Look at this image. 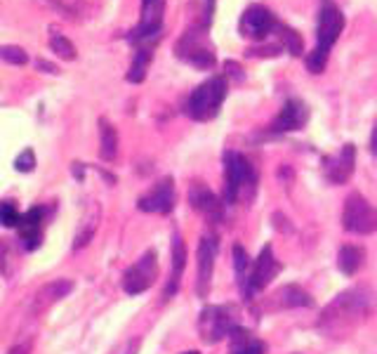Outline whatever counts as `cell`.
Returning <instances> with one entry per match:
<instances>
[{
	"mask_svg": "<svg viewBox=\"0 0 377 354\" xmlns=\"http://www.w3.org/2000/svg\"><path fill=\"white\" fill-rule=\"evenodd\" d=\"M368 314V298L364 291L351 289L339 293L323 312L321 328L332 333H346L354 323H359Z\"/></svg>",
	"mask_w": 377,
	"mask_h": 354,
	"instance_id": "obj_1",
	"label": "cell"
},
{
	"mask_svg": "<svg viewBox=\"0 0 377 354\" xmlns=\"http://www.w3.org/2000/svg\"><path fill=\"white\" fill-rule=\"evenodd\" d=\"M278 274H280V262L276 260V255H273V248L264 246L260 250V255H257V260L253 262V272H250V279H248L246 289H243L246 300L248 302L253 300L255 295L267 289Z\"/></svg>",
	"mask_w": 377,
	"mask_h": 354,
	"instance_id": "obj_8",
	"label": "cell"
},
{
	"mask_svg": "<svg viewBox=\"0 0 377 354\" xmlns=\"http://www.w3.org/2000/svg\"><path fill=\"white\" fill-rule=\"evenodd\" d=\"M33 166H35L33 149H24L17 159H14V168H17L19 173H31V171H33Z\"/></svg>",
	"mask_w": 377,
	"mask_h": 354,
	"instance_id": "obj_30",
	"label": "cell"
},
{
	"mask_svg": "<svg viewBox=\"0 0 377 354\" xmlns=\"http://www.w3.org/2000/svg\"><path fill=\"white\" fill-rule=\"evenodd\" d=\"M280 38H283V48L290 55H302V38L295 28H280Z\"/></svg>",
	"mask_w": 377,
	"mask_h": 354,
	"instance_id": "obj_28",
	"label": "cell"
},
{
	"mask_svg": "<svg viewBox=\"0 0 377 354\" xmlns=\"http://www.w3.org/2000/svg\"><path fill=\"white\" fill-rule=\"evenodd\" d=\"M35 66H38V69H45L48 73H59L57 66H53L50 62H43V59H38V62H35Z\"/></svg>",
	"mask_w": 377,
	"mask_h": 354,
	"instance_id": "obj_32",
	"label": "cell"
},
{
	"mask_svg": "<svg viewBox=\"0 0 377 354\" xmlns=\"http://www.w3.org/2000/svg\"><path fill=\"white\" fill-rule=\"evenodd\" d=\"M234 262H236V277H239V284L243 291L250 279V272H253V262H250V257L246 255L243 246H234Z\"/></svg>",
	"mask_w": 377,
	"mask_h": 354,
	"instance_id": "obj_24",
	"label": "cell"
},
{
	"mask_svg": "<svg viewBox=\"0 0 377 354\" xmlns=\"http://www.w3.org/2000/svg\"><path fill=\"white\" fill-rule=\"evenodd\" d=\"M182 354H201V352H196V350H189V352H182Z\"/></svg>",
	"mask_w": 377,
	"mask_h": 354,
	"instance_id": "obj_35",
	"label": "cell"
},
{
	"mask_svg": "<svg viewBox=\"0 0 377 354\" xmlns=\"http://www.w3.org/2000/svg\"><path fill=\"white\" fill-rule=\"evenodd\" d=\"M118 154V132L106 118H99V156L114 161Z\"/></svg>",
	"mask_w": 377,
	"mask_h": 354,
	"instance_id": "obj_22",
	"label": "cell"
},
{
	"mask_svg": "<svg viewBox=\"0 0 377 354\" xmlns=\"http://www.w3.org/2000/svg\"><path fill=\"white\" fill-rule=\"evenodd\" d=\"M371 151H373V156L377 159V123H375L373 135H371Z\"/></svg>",
	"mask_w": 377,
	"mask_h": 354,
	"instance_id": "obj_33",
	"label": "cell"
},
{
	"mask_svg": "<svg viewBox=\"0 0 377 354\" xmlns=\"http://www.w3.org/2000/svg\"><path fill=\"white\" fill-rule=\"evenodd\" d=\"M293 307H314L312 295L295 284H288L283 289H278L267 300V309H271V312H280V309H293Z\"/></svg>",
	"mask_w": 377,
	"mask_h": 354,
	"instance_id": "obj_16",
	"label": "cell"
},
{
	"mask_svg": "<svg viewBox=\"0 0 377 354\" xmlns=\"http://www.w3.org/2000/svg\"><path fill=\"white\" fill-rule=\"evenodd\" d=\"M0 59L7 64L21 66L28 62V55H26V50L19 45H0Z\"/></svg>",
	"mask_w": 377,
	"mask_h": 354,
	"instance_id": "obj_26",
	"label": "cell"
},
{
	"mask_svg": "<svg viewBox=\"0 0 377 354\" xmlns=\"http://www.w3.org/2000/svg\"><path fill=\"white\" fill-rule=\"evenodd\" d=\"M229 340H231V348H229L231 354H264L267 352V345L243 326H236L231 333H229Z\"/></svg>",
	"mask_w": 377,
	"mask_h": 354,
	"instance_id": "obj_19",
	"label": "cell"
},
{
	"mask_svg": "<svg viewBox=\"0 0 377 354\" xmlns=\"http://www.w3.org/2000/svg\"><path fill=\"white\" fill-rule=\"evenodd\" d=\"M99 205L92 203L90 208H87V213L83 215V222H80L78 232H76V241H73V248H85L87 243L92 241L94 232H97V225H99Z\"/></svg>",
	"mask_w": 377,
	"mask_h": 354,
	"instance_id": "obj_20",
	"label": "cell"
},
{
	"mask_svg": "<svg viewBox=\"0 0 377 354\" xmlns=\"http://www.w3.org/2000/svg\"><path fill=\"white\" fill-rule=\"evenodd\" d=\"M344 28V14L332 0H323L319 12V26H316V48L314 53L328 57L330 48L335 45L339 33Z\"/></svg>",
	"mask_w": 377,
	"mask_h": 354,
	"instance_id": "obj_7",
	"label": "cell"
},
{
	"mask_svg": "<svg viewBox=\"0 0 377 354\" xmlns=\"http://www.w3.org/2000/svg\"><path fill=\"white\" fill-rule=\"evenodd\" d=\"M276 26H278L276 17H273V12L264 5H250L248 10L243 12L241 24H239L241 33L250 41H264Z\"/></svg>",
	"mask_w": 377,
	"mask_h": 354,
	"instance_id": "obj_10",
	"label": "cell"
},
{
	"mask_svg": "<svg viewBox=\"0 0 377 354\" xmlns=\"http://www.w3.org/2000/svg\"><path fill=\"white\" fill-rule=\"evenodd\" d=\"M158 257L156 250H146L139 260L123 274V289L128 295H139L151 289V284L156 281L158 274Z\"/></svg>",
	"mask_w": 377,
	"mask_h": 354,
	"instance_id": "obj_9",
	"label": "cell"
},
{
	"mask_svg": "<svg viewBox=\"0 0 377 354\" xmlns=\"http://www.w3.org/2000/svg\"><path fill=\"white\" fill-rule=\"evenodd\" d=\"M0 225H5V227L19 225V213L10 201H0Z\"/></svg>",
	"mask_w": 377,
	"mask_h": 354,
	"instance_id": "obj_29",
	"label": "cell"
},
{
	"mask_svg": "<svg viewBox=\"0 0 377 354\" xmlns=\"http://www.w3.org/2000/svg\"><path fill=\"white\" fill-rule=\"evenodd\" d=\"M354 168H356V146L354 144H344L335 156H328L323 161L325 177L332 184H344L354 175Z\"/></svg>",
	"mask_w": 377,
	"mask_h": 354,
	"instance_id": "obj_13",
	"label": "cell"
},
{
	"mask_svg": "<svg viewBox=\"0 0 377 354\" xmlns=\"http://www.w3.org/2000/svg\"><path fill=\"white\" fill-rule=\"evenodd\" d=\"M40 220H43V210H40V208H31V210H26L24 215L19 218V230H21V234H28V232H40Z\"/></svg>",
	"mask_w": 377,
	"mask_h": 354,
	"instance_id": "obj_27",
	"label": "cell"
},
{
	"mask_svg": "<svg viewBox=\"0 0 377 354\" xmlns=\"http://www.w3.org/2000/svg\"><path fill=\"white\" fill-rule=\"evenodd\" d=\"M342 227L351 234H375L377 232V208L361 194L346 198L342 210Z\"/></svg>",
	"mask_w": 377,
	"mask_h": 354,
	"instance_id": "obj_5",
	"label": "cell"
},
{
	"mask_svg": "<svg viewBox=\"0 0 377 354\" xmlns=\"http://www.w3.org/2000/svg\"><path fill=\"white\" fill-rule=\"evenodd\" d=\"M364 257L366 253L359 246H342L337 253V267L342 274L354 277L361 269V264H364Z\"/></svg>",
	"mask_w": 377,
	"mask_h": 354,
	"instance_id": "obj_21",
	"label": "cell"
},
{
	"mask_svg": "<svg viewBox=\"0 0 377 354\" xmlns=\"http://www.w3.org/2000/svg\"><path fill=\"white\" fill-rule=\"evenodd\" d=\"M151 48H137V53H135V59H132V64H130V71H128V78L130 83H142V80L146 78V69H149V64H151Z\"/></svg>",
	"mask_w": 377,
	"mask_h": 354,
	"instance_id": "obj_23",
	"label": "cell"
},
{
	"mask_svg": "<svg viewBox=\"0 0 377 354\" xmlns=\"http://www.w3.org/2000/svg\"><path fill=\"white\" fill-rule=\"evenodd\" d=\"M139 210L144 213H158V215H168L175 208V182L173 177H163L151 187V191L137 201Z\"/></svg>",
	"mask_w": 377,
	"mask_h": 354,
	"instance_id": "obj_11",
	"label": "cell"
},
{
	"mask_svg": "<svg viewBox=\"0 0 377 354\" xmlns=\"http://www.w3.org/2000/svg\"><path fill=\"white\" fill-rule=\"evenodd\" d=\"M50 50H53L57 57L66 59V62L76 59V45H73V43L66 38V36H62V33H53V36H50Z\"/></svg>",
	"mask_w": 377,
	"mask_h": 354,
	"instance_id": "obj_25",
	"label": "cell"
},
{
	"mask_svg": "<svg viewBox=\"0 0 377 354\" xmlns=\"http://www.w3.org/2000/svg\"><path fill=\"white\" fill-rule=\"evenodd\" d=\"M184 267H187V246H184L182 234L175 232L173 234V274H170V281L165 286V293H163V298H165V300H170L177 291H180Z\"/></svg>",
	"mask_w": 377,
	"mask_h": 354,
	"instance_id": "obj_18",
	"label": "cell"
},
{
	"mask_svg": "<svg viewBox=\"0 0 377 354\" xmlns=\"http://www.w3.org/2000/svg\"><path fill=\"white\" fill-rule=\"evenodd\" d=\"M31 340H24V343H19V345H14V348L7 352V354H31Z\"/></svg>",
	"mask_w": 377,
	"mask_h": 354,
	"instance_id": "obj_31",
	"label": "cell"
},
{
	"mask_svg": "<svg viewBox=\"0 0 377 354\" xmlns=\"http://www.w3.org/2000/svg\"><path fill=\"white\" fill-rule=\"evenodd\" d=\"M71 289H73V284L66 281V279H57V281L45 284L38 293L33 295V302H31V309H28V312H31V316H40L45 309L53 307L57 300L66 298V295L71 293Z\"/></svg>",
	"mask_w": 377,
	"mask_h": 354,
	"instance_id": "obj_17",
	"label": "cell"
},
{
	"mask_svg": "<svg viewBox=\"0 0 377 354\" xmlns=\"http://www.w3.org/2000/svg\"><path fill=\"white\" fill-rule=\"evenodd\" d=\"M189 203H191V208H196L208 222H222V220H224V203H222L203 182L191 184Z\"/></svg>",
	"mask_w": 377,
	"mask_h": 354,
	"instance_id": "obj_12",
	"label": "cell"
},
{
	"mask_svg": "<svg viewBox=\"0 0 377 354\" xmlns=\"http://www.w3.org/2000/svg\"><path fill=\"white\" fill-rule=\"evenodd\" d=\"M215 257H217V239L215 236H203L201 243H198V295L201 298L210 293Z\"/></svg>",
	"mask_w": 377,
	"mask_h": 354,
	"instance_id": "obj_14",
	"label": "cell"
},
{
	"mask_svg": "<svg viewBox=\"0 0 377 354\" xmlns=\"http://www.w3.org/2000/svg\"><path fill=\"white\" fill-rule=\"evenodd\" d=\"M257 173L253 163L239 151H224V198L226 203H236L246 194H253Z\"/></svg>",
	"mask_w": 377,
	"mask_h": 354,
	"instance_id": "obj_2",
	"label": "cell"
},
{
	"mask_svg": "<svg viewBox=\"0 0 377 354\" xmlns=\"http://www.w3.org/2000/svg\"><path fill=\"white\" fill-rule=\"evenodd\" d=\"M226 80L222 76H212L205 83H201L191 92V97L187 102V114L194 121H212L219 114V107L226 100Z\"/></svg>",
	"mask_w": 377,
	"mask_h": 354,
	"instance_id": "obj_3",
	"label": "cell"
},
{
	"mask_svg": "<svg viewBox=\"0 0 377 354\" xmlns=\"http://www.w3.org/2000/svg\"><path fill=\"white\" fill-rule=\"evenodd\" d=\"M239 326L236 323V307L234 305H208L198 319V331H201L203 343H219L231 331Z\"/></svg>",
	"mask_w": 377,
	"mask_h": 354,
	"instance_id": "obj_4",
	"label": "cell"
},
{
	"mask_svg": "<svg viewBox=\"0 0 377 354\" xmlns=\"http://www.w3.org/2000/svg\"><path fill=\"white\" fill-rule=\"evenodd\" d=\"M73 175H76V177H83V163H73Z\"/></svg>",
	"mask_w": 377,
	"mask_h": 354,
	"instance_id": "obj_34",
	"label": "cell"
},
{
	"mask_svg": "<svg viewBox=\"0 0 377 354\" xmlns=\"http://www.w3.org/2000/svg\"><path fill=\"white\" fill-rule=\"evenodd\" d=\"M177 57L196 66V69H212L215 66V50L210 45L208 33L198 31V28H189L182 36L180 43H177Z\"/></svg>",
	"mask_w": 377,
	"mask_h": 354,
	"instance_id": "obj_6",
	"label": "cell"
},
{
	"mask_svg": "<svg viewBox=\"0 0 377 354\" xmlns=\"http://www.w3.org/2000/svg\"><path fill=\"white\" fill-rule=\"evenodd\" d=\"M309 118V109L302 100H288L283 109H280V114L276 116V121H273L271 130L273 132H295V130H302L305 128Z\"/></svg>",
	"mask_w": 377,
	"mask_h": 354,
	"instance_id": "obj_15",
	"label": "cell"
}]
</instances>
